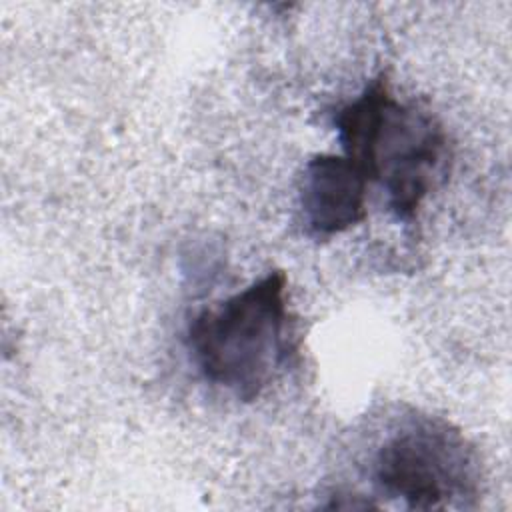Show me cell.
I'll return each instance as SVG.
<instances>
[{"mask_svg": "<svg viewBox=\"0 0 512 512\" xmlns=\"http://www.w3.org/2000/svg\"><path fill=\"white\" fill-rule=\"evenodd\" d=\"M186 348L204 380L242 402L260 398L292 354L286 274L268 272L194 314Z\"/></svg>", "mask_w": 512, "mask_h": 512, "instance_id": "cell-2", "label": "cell"}, {"mask_svg": "<svg viewBox=\"0 0 512 512\" xmlns=\"http://www.w3.org/2000/svg\"><path fill=\"white\" fill-rule=\"evenodd\" d=\"M332 122L344 156L386 192L398 222L414 224L422 202L446 176L450 152L438 118L412 102L398 100L384 74L340 106Z\"/></svg>", "mask_w": 512, "mask_h": 512, "instance_id": "cell-1", "label": "cell"}, {"mask_svg": "<svg viewBox=\"0 0 512 512\" xmlns=\"http://www.w3.org/2000/svg\"><path fill=\"white\" fill-rule=\"evenodd\" d=\"M368 178L344 154H316L300 174L298 210L306 234L332 238L366 218Z\"/></svg>", "mask_w": 512, "mask_h": 512, "instance_id": "cell-4", "label": "cell"}, {"mask_svg": "<svg viewBox=\"0 0 512 512\" xmlns=\"http://www.w3.org/2000/svg\"><path fill=\"white\" fill-rule=\"evenodd\" d=\"M374 488L410 510L468 508L480 494V460L466 436L438 416H404L370 456Z\"/></svg>", "mask_w": 512, "mask_h": 512, "instance_id": "cell-3", "label": "cell"}]
</instances>
